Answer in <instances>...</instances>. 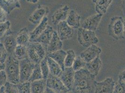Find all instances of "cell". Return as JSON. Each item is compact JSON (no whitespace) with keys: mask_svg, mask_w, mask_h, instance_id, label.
I'll list each match as a JSON object with an SVG mask.
<instances>
[{"mask_svg":"<svg viewBox=\"0 0 125 93\" xmlns=\"http://www.w3.org/2000/svg\"><path fill=\"white\" fill-rule=\"evenodd\" d=\"M95 78L85 68L75 72L72 91L73 93H95Z\"/></svg>","mask_w":125,"mask_h":93,"instance_id":"obj_1","label":"cell"},{"mask_svg":"<svg viewBox=\"0 0 125 93\" xmlns=\"http://www.w3.org/2000/svg\"><path fill=\"white\" fill-rule=\"evenodd\" d=\"M5 71L8 82L18 84L20 83L19 60L14 55H10L7 58L5 63Z\"/></svg>","mask_w":125,"mask_h":93,"instance_id":"obj_2","label":"cell"},{"mask_svg":"<svg viewBox=\"0 0 125 93\" xmlns=\"http://www.w3.org/2000/svg\"><path fill=\"white\" fill-rule=\"evenodd\" d=\"M108 33L110 36L116 40L124 39V19L120 16L111 18L108 26Z\"/></svg>","mask_w":125,"mask_h":93,"instance_id":"obj_3","label":"cell"},{"mask_svg":"<svg viewBox=\"0 0 125 93\" xmlns=\"http://www.w3.org/2000/svg\"><path fill=\"white\" fill-rule=\"evenodd\" d=\"M28 58L35 64H39L46 57L44 47L36 42H30L27 45Z\"/></svg>","mask_w":125,"mask_h":93,"instance_id":"obj_4","label":"cell"},{"mask_svg":"<svg viewBox=\"0 0 125 93\" xmlns=\"http://www.w3.org/2000/svg\"><path fill=\"white\" fill-rule=\"evenodd\" d=\"M78 41L82 46L87 48L98 43L99 39L94 31L79 28L78 31Z\"/></svg>","mask_w":125,"mask_h":93,"instance_id":"obj_5","label":"cell"},{"mask_svg":"<svg viewBox=\"0 0 125 93\" xmlns=\"http://www.w3.org/2000/svg\"><path fill=\"white\" fill-rule=\"evenodd\" d=\"M35 65L28 57L19 60L20 83L29 81Z\"/></svg>","mask_w":125,"mask_h":93,"instance_id":"obj_6","label":"cell"},{"mask_svg":"<svg viewBox=\"0 0 125 93\" xmlns=\"http://www.w3.org/2000/svg\"><path fill=\"white\" fill-rule=\"evenodd\" d=\"M46 86L57 93H65L69 91L60 77L50 74L46 79Z\"/></svg>","mask_w":125,"mask_h":93,"instance_id":"obj_7","label":"cell"},{"mask_svg":"<svg viewBox=\"0 0 125 93\" xmlns=\"http://www.w3.org/2000/svg\"><path fill=\"white\" fill-rule=\"evenodd\" d=\"M16 37V35L14 32L10 29L2 37L3 39L2 41L1 40V42L7 52L10 55H14L15 48L17 45Z\"/></svg>","mask_w":125,"mask_h":93,"instance_id":"obj_8","label":"cell"},{"mask_svg":"<svg viewBox=\"0 0 125 93\" xmlns=\"http://www.w3.org/2000/svg\"><path fill=\"white\" fill-rule=\"evenodd\" d=\"M115 84L114 79L111 77L106 78L100 82L96 81L95 93H113Z\"/></svg>","mask_w":125,"mask_h":93,"instance_id":"obj_9","label":"cell"},{"mask_svg":"<svg viewBox=\"0 0 125 93\" xmlns=\"http://www.w3.org/2000/svg\"><path fill=\"white\" fill-rule=\"evenodd\" d=\"M50 10L45 6L39 5L35 9L28 18V21L32 24L38 25L42 20L47 16Z\"/></svg>","mask_w":125,"mask_h":93,"instance_id":"obj_10","label":"cell"},{"mask_svg":"<svg viewBox=\"0 0 125 93\" xmlns=\"http://www.w3.org/2000/svg\"><path fill=\"white\" fill-rule=\"evenodd\" d=\"M102 49L96 44L92 45L80 54V56L86 62H90L96 57L99 56L102 53Z\"/></svg>","mask_w":125,"mask_h":93,"instance_id":"obj_11","label":"cell"},{"mask_svg":"<svg viewBox=\"0 0 125 93\" xmlns=\"http://www.w3.org/2000/svg\"><path fill=\"white\" fill-rule=\"evenodd\" d=\"M57 26V35L62 41L73 38L74 35V29L68 25L66 21L59 23Z\"/></svg>","mask_w":125,"mask_h":93,"instance_id":"obj_12","label":"cell"},{"mask_svg":"<svg viewBox=\"0 0 125 93\" xmlns=\"http://www.w3.org/2000/svg\"><path fill=\"white\" fill-rule=\"evenodd\" d=\"M103 16V15L97 13L89 16L83 21L81 28L95 32L99 26Z\"/></svg>","mask_w":125,"mask_h":93,"instance_id":"obj_13","label":"cell"},{"mask_svg":"<svg viewBox=\"0 0 125 93\" xmlns=\"http://www.w3.org/2000/svg\"><path fill=\"white\" fill-rule=\"evenodd\" d=\"M75 71L72 67H65L60 78L69 90H72L73 87Z\"/></svg>","mask_w":125,"mask_h":93,"instance_id":"obj_14","label":"cell"},{"mask_svg":"<svg viewBox=\"0 0 125 93\" xmlns=\"http://www.w3.org/2000/svg\"><path fill=\"white\" fill-rule=\"evenodd\" d=\"M70 11L68 5H64L56 11L52 17V24L54 25L63 21H66Z\"/></svg>","mask_w":125,"mask_h":93,"instance_id":"obj_15","label":"cell"},{"mask_svg":"<svg viewBox=\"0 0 125 93\" xmlns=\"http://www.w3.org/2000/svg\"><path fill=\"white\" fill-rule=\"evenodd\" d=\"M54 31L52 27L48 25L45 30L32 42L39 43L44 47H47L52 39Z\"/></svg>","mask_w":125,"mask_h":93,"instance_id":"obj_16","label":"cell"},{"mask_svg":"<svg viewBox=\"0 0 125 93\" xmlns=\"http://www.w3.org/2000/svg\"><path fill=\"white\" fill-rule=\"evenodd\" d=\"M62 41L59 37L57 31H54L52 39L47 47L48 52L50 53L62 49Z\"/></svg>","mask_w":125,"mask_h":93,"instance_id":"obj_17","label":"cell"},{"mask_svg":"<svg viewBox=\"0 0 125 93\" xmlns=\"http://www.w3.org/2000/svg\"><path fill=\"white\" fill-rule=\"evenodd\" d=\"M48 25V18L45 16L37 25L33 31L30 32V42L34 41L45 30Z\"/></svg>","mask_w":125,"mask_h":93,"instance_id":"obj_18","label":"cell"},{"mask_svg":"<svg viewBox=\"0 0 125 93\" xmlns=\"http://www.w3.org/2000/svg\"><path fill=\"white\" fill-rule=\"evenodd\" d=\"M102 66V62L100 57L98 56L90 62L86 63V68L91 74L96 77Z\"/></svg>","mask_w":125,"mask_h":93,"instance_id":"obj_19","label":"cell"},{"mask_svg":"<svg viewBox=\"0 0 125 93\" xmlns=\"http://www.w3.org/2000/svg\"><path fill=\"white\" fill-rule=\"evenodd\" d=\"M19 0H0V6L9 15L14 9L21 8V4Z\"/></svg>","mask_w":125,"mask_h":93,"instance_id":"obj_20","label":"cell"},{"mask_svg":"<svg viewBox=\"0 0 125 93\" xmlns=\"http://www.w3.org/2000/svg\"><path fill=\"white\" fill-rule=\"evenodd\" d=\"M81 17L73 10L70 11L66 21L68 25L74 29H78L81 26L80 20Z\"/></svg>","mask_w":125,"mask_h":93,"instance_id":"obj_21","label":"cell"},{"mask_svg":"<svg viewBox=\"0 0 125 93\" xmlns=\"http://www.w3.org/2000/svg\"><path fill=\"white\" fill-rule=\"evenodd\" d=\"M17 45L26 46L30 42V33L27 27L21 29L16 35Z\"/></svg>","mask_w":125,"mask_h":93,"instance_id":"obj_22","label":"cell"},{"mask_svg":"<svg viewBox=\"0 0 125 93\" xmlns=\"http://www.w3.org/2000/svg\"><path fill=\"white\" fill-rule=\"evenodd\" d=\"M66 56V52L64 50L61 49L55 52L48 53L47 56L50 57L54 61L57 62L61 67L62 70L65 68L64 61Z\"/></svg>","mask_w":125,"mask_h":93,"instance_id":"obj_23","label":"cell"},{"mask_svg":"<svg viewBox=\"0 0 125 93\" xmlns=\"http://www.w3.org/2000/svg\"><path fill=\"white\" fill-rule=\"evenodd\" d=\"M113 0H97L95 2V10L98 14L104 15L112 3Z\"/></svg>","mask_w":125,"mask_h":93,"instance_id":"obj_24","label":"cell"},{"mask_svg":"<svg viewBox=\"0 0 125 93\" xmlns=\"http://www.w3.org/2000/svg\"><path fill=\"white\" fill-rule=\"evenodd\" d=\"M47 62L49 67L50 74L53 75L60 77L63 70L57 62L54 61L50 57L47 56Z\"/></svg>","mask_w":125,"mask_h":93,"instance_id":"obj_25","label":"cell"},{"mask_svg":"<svg viewBox=\"0 0 125 93\" xmlns=\"http://www.w3.org/2000/svg\"><path fill=\"white\" fill-rule=\"evenodd\" d=\"M31 93H44L47 87L46 80L43 79L31 82Z\"/></svg>","mask_w":125,"mask_h":93,"instance_id":"obj_26","label":"cell"},{"mask_svg":"<svg viewBox=\"0 0 125 93\" xmlns=\"http://www.w3.org/2000/svg\"><path fill=\"white\" fill-rule=\"evenodd\" d=\"M14 56L19 60L28 57L27 46L17 45L15 48Z\"/></svg>","mask_w":125,"mask_h":93,"instance_id":"obj_27","label":"cell"},{"mask_svg":"<svg viewBox=\"0 0 125 93\" xmlns=\"http://www.w3.org/2000/svg\"><path fill=\"white\" fill-rule=\"evenodd\" d=\"M43 79L41 68L39 64H35L33 70L31 74L29 82L31 83Z\"/></svg>","mask_w":125,"mask_h":93,"instance_id":"obj_28","label":"cell"},{"mask_svg":"<svg viewBox=\"0 0 125 93\" xmlns=\"http://www.w3.org/2000/svg\"><path fill=\"white\" fill-rule=\"evenodd\" d=\"M75 53L72 49L66 51V56L64 61L65 67H72L74 62L76 59Z\"/></svg>","mask_w":125,"mask_h":93,"instance_id":"obj_29","label":"cell"},{"mask_svg":"<svg viewBox=\"0 0 125 93\" xmlns=\"http://www.w3.org/2000/svg\"><path fill=\"white\" fill-rule=\"evenodd\" d=\"M40 66L42 74L43 79L46 80L50 74L49 67L47 62V56L45 57L41 61L40 63Z\"/></svg>","mask_w":125,"mask_h":93,"instance_id":"obj_30","label":"cell"},{"mask_svg":"<svg viewBox=\"0 0 125 93\" xmlns=\"http://www.w3.org/2000/svg\"><path fill=\"white\" fill-rule=\"evenodd\" d=\"M86 63L83 61L82 58L80 56H78L76 58L72 67L73 70L76 72L82 69L85 68V67H86Z\"/></svg>","mask_w":125,"mask_h":93,"instance_id":"obj_31","label":"cell"},{"mask_svg":"<svg viewBox=\"0 0 125 93\" xmlns=\"http://www.w3.org/2000/svg\"><path fill=\"white\" fill-rule=\"evenodd\" d=\"M31 83L29 81L17 84L19 93H31Z\"/></svg>","mask_w":125,"mask_h":93,"instance_id":"obj_32","label":"cell"},{"mask_svg":"<svg viewBox=\"0 0 125 93\" xmlns=\"http://www.w3.org/2000/svg\"><path fill=\"white\" fill-rule=\"evenodd\" d=\"M10 22L8 20L0 23V38H2L10 29Z\"/></svg>","mask_w":125,"mask_h":93,"instance_id":"obj_33","label":"cell"},{"mask_svg":"<svg viewBox=\"0 0 125 93\" xmlns=\"http://www.w3.org/2000/svg\"><path fill=\"white\" fill-rule=\"evenodd\" d=\"M4 87L6 93H19L17 84L7 82Z\"/></svg>","mask_w":125,"mask_h":93,"instance_id":"obj_34","label":"cell"},{"mask_svg":"<svg viewBox=\"0 0 125 93\" xmlns=\"http://www.w3.org/2000/svg\"><path fill=\"white\" fill-rule=\"evenodd\" d=\"M8 56L9 54L1 42L0 44V62L5 63Z\"/></svg>","mask_w":125,"mask_h":93,"instance_id":"obj_35","label":"cell"},{"mask_svg":"<svg viewBox=\"0 0 125 93\" xmlns=\"http://www.w3.org/2000/svg\"><path fill=\"white\" fill-rule=\"evenodd\" d=\"M113 93H125V83L118 82L115 84Z\"/></svg>","mask_w":125,"mask_h":93,"instance_id":"obj_36","label":"cell"},{"mask_svg":"<svg viewBox=\"0 0 125 93\" xmlns=\"http://www.w3.org/2000/svg\"><path fill=\"white\" fill-rule=\"evenodd\" d=\"M8 82L7 77L5 70L0 72V89L4 87Z\"/></svg>","mask_w":125,"mask_h":93,"instance_id":"obj_37","label":"cell"},{"mask_svg":"<svg viewBox=\"0 0 125 93\" xmlns=\"http://www.w3.org/2000/svg\"><path fill=\"white\" fill-rule=\"evenodd\" d=\"M8 14L3 8L0 6V23L7 21Z\"/></svg>","mask_w":125,"mask_h":93,"instance_id":"obj_38","label":"cell"},{"mask_svg":"<svg viewBox=\"0 0 125 93\" xmlns=\"http://www.w3.org/2000/svg\"><path fill=\"white\" fill-rule=\"evenodd\" d=\"M118 82L125 83V68L120 73L119 75Z\"/></svg>","mask_w":125,"mask_h":93,"instance_id":"obj_39","label":"cell"},{"mask_svg":"<svg viewBox=\"0 0 125 93\" xmlns=\"http://www.w3.org/2000/svg\"><path fill=\"white\" fill-rule=\"evenodd\" d=\"M44 93H57L52 90V89L46 87V88L45 89V91L44 92Z\"/></svg>","mask_w":125,"mask_h":93,"instance_id":"obj_40","label":"cell"},{"mask_svg":"<svg viewBox=\"0 0 125 93\" xmlns=\"http://www.w3.org/2000/svg\"><path fill=\"white\" fill-rule=\"evenodd\" d=\"M5 67V63H2L0 62V72H1L2 70H4Z\"/></svg>","mask_w":125,"mask_h":93,"instance_id":"obj_41","label":"cell"},{"mask_svg":"<svg viewBox=\"0 0 125 93\" xmlns=\"http://www.w3.org/2000/svg\"><path fill=\"white\" fill-rule=\"evenodd\" d=\"M27 1L28 2H30V3H31L36 4L40 1V0H27Z\"/></svg>","mask_w":125,"mask_h":93,"instance_id":"obj_42","label":"cell"},{"mask_svg":"<svg viewBox=\"0 0 125 93\" xmlns=\"http://www.w3.org/2000/svg\"><path fill=\"white\" fill-rule=\"evenodd\" d=\"M122 9L123 10L124 12V14L125 16V0H123V2H122Z\"/></svg>","mask_w":125,"mask_h":93,"instance_id":"obj_43","label":"cell"},{"mask_svg":"<svg viewBox=\"0 0 125 93\" xmlns=\"http://www.w3.org/2000/svg\"><path fill=\"white\" fill-rule=\"evenodd\" d=\"M0 93H6L4 90V87H3L0 89Z\"/></svg>","mask_w":125,"mask_h":93,"instance_id":"obj_44","label":"cell"},{"mask_svg":"<svg viewBox=\"0 0 125 93\" xmlns=\"http://www.w3.org/2000/svg\"><path fill=\"white\" fill-rule=\"evenodd\" d=\"M124 36L125 39V19L124 20Z\"/></svg>","mask_w":125,"mask_h":93,"instance_id":"obj_45","label":"cell"},{"mask_svg":"<svg viewBox=\"0 0 125 93\" xmlns=\"http://www.w3.org/2000/svg\"><path fill=\"white\" fill-rule=\"evenodd\" d=\"M65 93H73V91L72 90H69L67 92H66Z\"/></svg>","mask_w":125,"mask_h":93,"instance_id":"obj_46","label":"cell"},{"mask_svg":"<svg viewBox=\"0 0 125 93\" xmlns=\"http://www.w3.org/2000/svg\"><path fill=\"white\" fill-rule=\"evenodd\" d=\"M96 0H92V1L94 3H95V2H96Z\"/></svg>","mask_w":125,"mask_h":93,"instance_id":"obj_47","label":"cell"},{"mask_svg":"<svg viewBox=\"0 0 125 93\" xmlns=\"http://www.w3.org/2000/svg\"><path fill=\"white\" fill-rule=\"evenodd\" d=\"M1 42V38H0V44Z\"/></svg>","mask_w":125,"mask_h":93,"instance_id":"obj_48","label":"cell"},{"mask_svg":"<svg viewBox=\"0 0 125 93\" xmlns=\"http://www.w3.org/2000/svg\"></svg>","mask_w":125,"mask_h":93,"instance_id":"obj_49","label":"cell"}]
</instances>
